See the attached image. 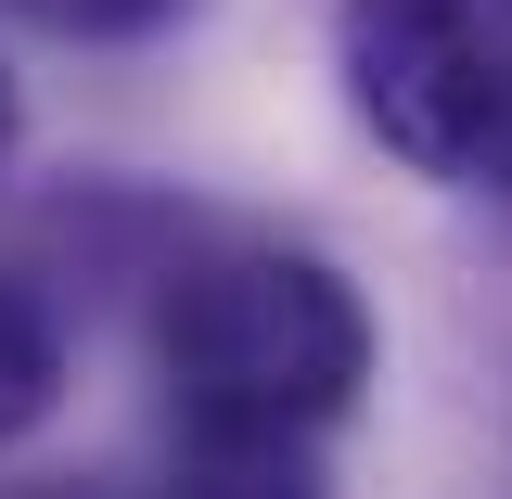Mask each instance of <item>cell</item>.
I'll list each match as a JSON object with an SVG mask.
<instances>
[{
    "label": "cell",
    "instance_id": "cell-2",
    "mask_svg": "<svg viewBox=\"0 0 512 499\" xmlns=\"http://www.w3.org/2000/svg\"><path fill=\"white\" fill-rule=\"evenodd\" d=\"M333 64L397 167L448 192H512V0H346Z\"/></svg>",
    "mask_w": 512,
    "mask_h": 499
},
{
    "label": "cell",
    "instance_id": "cell-5",
    "mask_svg": "<svg viewBox=\"0 0 512 499\" xmlns=\"http://www.w3.org/2000/svg\"><path fill=\"white\" fill-rule=\"evenodd\" d=\"M13 13H39L64 39H154V26H180L192 0H13Z\"/></svg>",
    "mask_w": 512,
    "mask_h": 499
},
{
    "label": "cell",
    "instance_id": "cell-6",
    "mask_svg": "<svg viewBox=\"0 0 512 499\" xmlns=\"http://www.w3.org/2000/svg\"><path fill=\"white\" fill-rule=\"evenodd\" d=\"M0 154H13V77H0Z\"/></svg>",
    "mask_w": 512,
    "mask_h": 499
},
{
    "label": "cell",
    "instance_id": "cell-3",
    "mask_svg": "<svg viewBox=\"0 0 512 499\" xmlns=\"http://www.w3.org/2000/svg\"><path fill=\"white\" fill-rule=\"evenodd\" d=\"M154 499H333L320 448H256V436H180Z\"/></svg>",
    "mask_w": 512,
    "mask_h": 499
},
{
    "label": "cell",
    "instance_id": "cell-1",
    "mask_svg": "<svg viewBox=\"0 0 512 499\" xmlns=\"http://www.w3.org/2000/svg\"><path fill=\"white\" fill-rule=\"evenodd\" d=\"M154 372L180 436L333 448V423L372 384V308L308 244H218L154 308Z\"/></svg>",
    "mask_w": 512,
    "mask_h": 499
},
{
    "label": "cell",
    "instance_id": "cell-4",
    "mask_svg": "<svg viewBox=\"0 0 512 499\" xmlns=\"http://www.w3.org/2000/svg\"><path fill=\"white\" fill-rule=\"evenodd\" d=\"M52 397H64V320L0 269V448L26 423H52Z\"/></svg>",
    "mask_w": 512,
    "mask_h": 499
}]
</instances>
